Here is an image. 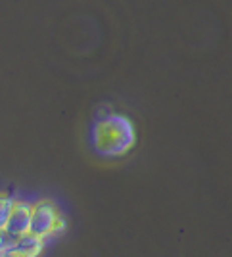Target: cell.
Listing matches in <instances>:
<instances>
[{"label": "cell", "instance_id": "cell-1", "mask_svg": "<svg viewBox=\"0 0 232 257\" xmlns=\"http://www.w3.org/2000/svg\"><path fill=\"white\" fill-rule=\"evenodd\" d=\"M92 148L102 158H119L133 150L137 133L133 121L121 113H109L94 121L90 131Z\"/></svg>", "mask_w": 232, "mask_h": 257}, {"label": "cell", "instance_id": "cell-5", "mask_svg": "<svg viewBox=\"0 0 232 257\" xmlns=\"http://www.w3.org/2000/svg\"><path fill=\"white\" fill-rule=\"evenodd\" d=\"M14 205H16L14 196H10L8 192H0V232H4L6 223L14 211Z\"/></svg>", "mask_w": 232, "mask_h": 257}, {"label": "cell", "instance_id": "cell-6", "mask_svg": "<svg viewBox=\"0 0 232 257\" xmlns=\"http://www.w3.org/2000/svg\"><path fill=\"white\" fill-rule=\"evenodd\" d=\"M8 242H10V238L4 234V232H0V257H2V253H4V249H6V246H8Z\"/></svg>", "mask_w": 232, "mask_h": 257}, {"label": "cell", "instance_id": "cell-2", "mask_svg": "<svg viewBox=\"0 0 232 257\" xmlns=\"http://www.w3.org/2000/svg\"><path fill=\"white\" fill-rule=\"evenodd\" d=\"M65 217L60 213L50 200H39L31 205V228L29 234L39 236V238H48V236H58L65 230Z\"/></svg>", "mask_w": 232, "mask_h": 257}, {"label": "cell", "instance_id": "cell-3", "mask_svg": "<svg viewBox=\"0 0 232 257\" xmlns=\"http://www.w3.org/2000/svg\"><path fill=\"white\" fill-rule=\"evenodd\" d=\"M44 249V240L39 236L23 234L10 238L2 257H39Z\"/></svg>", "mask_w": 232, "mask_h": 257}, {"label": "cell", "instance_id": "cell-4", "mask_svg": "<svg viewBox=\"0 0 232 257\" xmlns=\"http://www.w3.org/2000/svg\"><path fill=\"white\" fill-rule=\"evenodd\" d=\"M31 205L29 202H18L14 205V211H12L10 219L6 223L4 228V234L8 238H18V236L29 234V228H31Z\"/></svg>", "mask_w": 232, "mask_h": 257}]
</instances>
